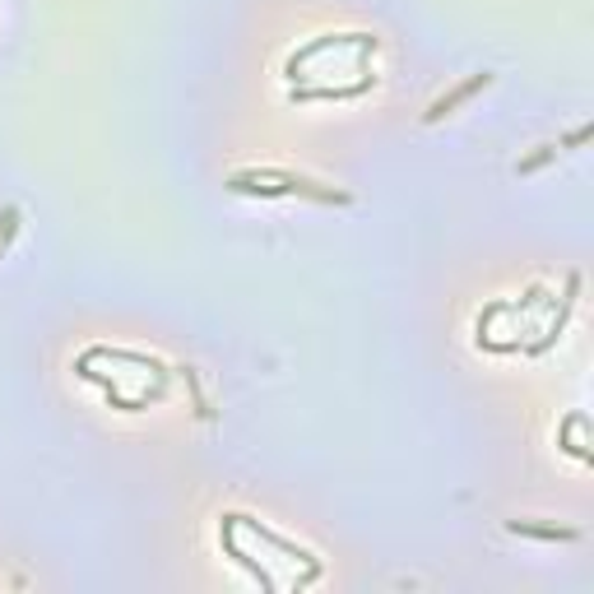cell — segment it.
Listing matches in <instances>:
<instances>
[{
  "mask_svg": "<svg viewBox=\"0 0 594 594\" xmlns=\"http://www.w3.org/2000/svg\"><path fill=\"white\" fill-rule=\"evenodd\" d=\"M228 191H242V195H306V200H321V204H348L353 195L348 191H335V186H316L306 177H293L283 168H251V172H237L228 181Z\"/></svg>",
  "mask_w": 594,
  "mask_h": 594,
  "instance_id": "obj_1",
  "label": "cell"
},
{
  "mask_svg": "<svg viewBox=\"0 0 594 594\" xmlns=\"http://www.w3.org/2000/svg\"><path fill=\"white\" fill-rule=\"evenodd\" d=\"M487 84H493V75H487V70H483V75H474V79H464V84H460V89H450V93H441V98L432 102V107H427V112H423V121H441V116H446L450 107H460V102H469V98H474L479 89H487Z\"/></svg>",
  "mask_w": 594,
  "mask_h": 594,
  "instance_id": "obj_2",
  "label": "cell"
},
{
  "mask_svg": "<svg viewBox=\"0 0 594 594\" xmlns=\"http://www.w3.org/2000/svg\"><path fill=\"white\" fill-rule=\"evenodd\" d=\"M511 535H529V539H548V543H571V539H581L576 529H562V525H529V520H511Z\"/></svg>",
  "mask_w": 594,
  "mask_h": 594,
  "instance_id": "obj_3",
  "label": "cell"
},
{
  "mask_svg": "<svg viewBox=\"0 0 594 594\" xmlns=\"http://www.w3.org/2000/svg\"><path fill=\"white\" fill-rule=\"evenodd\" d=\"M581 423H585V414H571V418H566V441H562V450H566V455H576V460H590V450L576 441V427H581Z\"/></svg>",
  "mask_w": 594,
  "mask_h": 594,
  "instance_id": "obj_4",
  "label": "cell"
},
{
  "mask_svg": "<svg viewBox=\"0 0 594 594\" xmlns=\"http://www.w3.org/2000/svg\"><path fill=\"white\" fill-rule=\"evenodd\" d=\"M552 154H558V149H552V145H543L535 158H520V162H516V172H535V168H543V162H548Z\"/></svg>",
  "mask_w": 594,
  "mask_h": 594,
  "instance_id": "obj_5",
  "label": "cell"
},
{
  "mask_svg": "<svg viewBox=\"0 0 594 594\" xmlns=\"http://www.w3.org/2000/svg\"><path fill=\"white\" fill-rule=\"evenodd\" d=\"M590 139V126H581V131H571L566 139H562V149H576V145H585Z\"/></svg>",
  "mask_w": 594,
  "mask_h": 594,
  "instance_id": "obj_6",
  "label": "cell"
}]
</instances>
